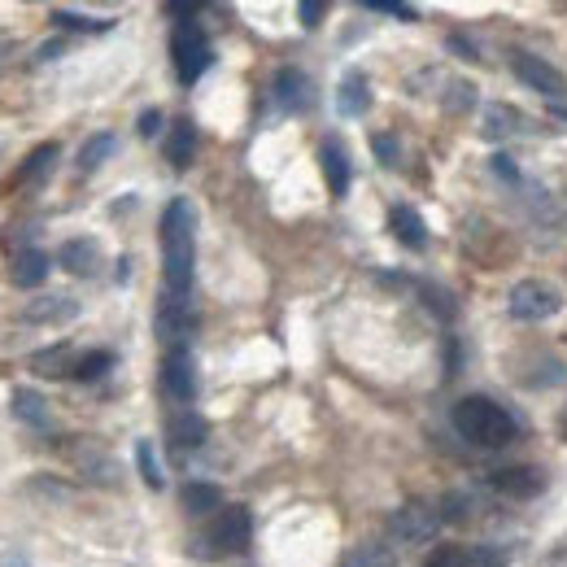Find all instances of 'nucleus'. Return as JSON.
Here are the masks:
<instances>
[{
	"instance_id": "29",
	"label": "nucleus",
	"mask_w": 567,
	"mask_h": 567,
	"mask_svg": "<svg viewBox=\"0 0 567 567\" xmlns=\"http://www.w3.org/2000/svg\"><path fill=\"white\" fill-rule=\"evenodd\" d=\"M110 367H114V358L105 354V349H96V354H83V358H79L75 376H79V380H96V376H105Z\"/></svg>"
},
{
	"instance_id": "32",
	"label": "nucleus",
	"mask_w": 567,
	"mask_h": 567,
	"mask_svg": "<svg viewBox=\"0 0 567 567\" xmlns=\"http://www.w3.org/2000/svg\"><path fill=\"white\" fill-rule=\"evenodd\" d=\"M367 9H371V14H389V18H415V9H410V5H393V0H367Z\"/></svg>"
},
{
	"instance_id": "18",
	"label": "nucleus",
	"mask_w": 567,
	"mask_h": 567,
	"mask_svg": "<svg viewBox=\"0 0 567 567\" xmlns=\"http://www.w3.org/2000/svg\"><path fill=\"white\" fill-rule=\"evenodd\" d=\"M79 315L75 297H40L27 306V323H70Z\"/></svg>"
},
{
	"instance_id": "40",
	"label": "nucleus",
	"mask_w": 567,
	"mask_h": 567,
	"mask_svg": "<svg viewBox=\"0 0 567 567\" xmlns=\"http://www.w3.org/2000/svg\"><path fill=\"white\" fill-rule=\"evenodd\" d=\"M57 53H62V44H44V48H40V62H53Z\"/></svg>"
},
{
	"instance_id": "19",
	"label": "nucleus",
	"mask_w": 567,
	"mask_h": 567,
	"mask_svg": "<svg viewBox=\"0 0 567 567\" xmlns=\"http://www.w3.org/2000/svg\"><path fill=\"white\" fill-rule=\"evenodd\" d=\"M192 153H197V127H192L188 118H179V123L171 127V136H166V162L184 171V166L192 162Z\"/></svg>"
},
{
	"instance_id": "27",
	"label": "nucleus",
	"mask_w": 567,
	"mask_h": 567,
	"mask_svg": "<svg viewBox=\"0 0 567 567\" xmlns=\"http://www.w3.org/2000/svg\"><path fill=\"white\" fill-rule=\"evenodd\" d=\"M35 367H40L44 376H66V371L79 367V358L70 354L66 345H57V349H44V354H35Z\"/></svg>"
},
{
	"instance_id": "30",
	"label": "nucleus",
	"mask_w": 567,
	"mask_h": 567,
	"mask_svg": "<svg viewBox=\"0 0 567 567\" xmlns=\"http://www.w3.org/2000/svg\"><path fill=\"white\" fill-rule=\"evenodd\" d=\"M463 567H506V554L493 550V546H472V550H467V559H463Z\"/></svg>"
},
{
	"instance_id": "31",
	"label": "nucleus",
	"mask_w": 567,
	"mask_h": 567,
	"mask_svg": "<svg viewBox=\"0 0 567 567\" xmlns=\"http://www.w3.org/2000/svg\"><path fill=\"white\" fill-rule=\"evenodd\" d=\"M463 559H467V550L441 546V550H432V554H428V563H424V567H463Z\"/></svg>"
},
{
	"instance_id": "22",
	"label": "nucleus",
	"mask_w": 567,
	"mask_h": 567,
	"mask_svg": "<svg viewBox=\"0 0 567 567\" xmlns=\"http://www.w3.org/2000/svg\"><path fill=\"white\" fill-rule=\"evenodd\" d=\"M114 149H118V140L110 136V131H101V136H92V140L79 149V171H83V175H92L96 166H101L105 158H110Z\"/></svg>"
},
{
	"instance_id": "4",
	"label": "nucleus",
	"mask_w": 567,
	"mask_h": 567,
	"mask_svg": "<svg viewBox=\"0 0 567 567\" xmlns=\"http://www.w3.org/2000/svg\"><path fill=\"white\" fill-rule=\"evenodd\" d=\"M506 310H511V319H524V323H541L550 315H559L563 310V297L559 288L541 284V280H524L511 288V297H506Z\"/></svg>"
},
{
	"instance_id": "38",
	"label": "nucleus",
	"mask_w": 567,
	"mask_h": 567,
	"mask_svg": "<svg viewBox=\"0 0 567 567\" xmlns=\"http://www.w3.org/2000/svg\"><path fill=\"white\" fill-rule=\"evenodd\" d=\"M0 567H31L22 554H0Z\"/></svg>"
},
{
	"instance_id": "39",
	"label": "nucleus",
	"mask_w": 567,
	"mask_h": 567,
	"mask_svg": "<svg viewBox=\"0 0 567 567\" xmlns=\"http://www.w3.org/2000/svg\"><path fill=\"white\" fill-rule=\"evenodd\" d=\"M175 18H197V5H171Z\"/></svg>"
},
{
	"instance_id": "15",
	"label": "nucleus",
	"mask_w": 567,
	"mask_h": 567,
	"mask_svg": "<svg viewBox=\"0 0 567 567\" xmlns=\"http://www.w3.org/2000/svg\"><path fill=\"white\" fill-rule=\"evenodd\" d=\"M9 410H14V419H22L27 428H48V424H53L48 402L35 389H14V393H9Z\"/></svg>"
},
{
	"instance_id": "20",
	"label": "nucleus",
	"mask_w": 567,
	"mask_h": 567,
	"mask_svg": "<svg viewBox=\"0 0 567 567\" xmlns=\"http://www.w3.org/2000/svg\"><path fill=\"white\" fill-rule=\"evenodd\" d=\"M171 441L179 445V450H192V445L205 441V419L197 415V410H179V415L171 419Z\"/></svg>"
},
{
	"instance_id": "6",
	"label": "nucleus",
	"mask_w": 567,
	"mask_h": 567,
	"mask_svg": "<svg viewBox=\"0 0 567 567\" xmlns=\"http://www.w3.org/2000/svg\"><path fill=\"white\" fill-rule=\"evenodd\" d=\"M437 528H441V515L432 511L428 502H406L389 515V533L402 541V546H424V541L437 537Z\"/></svg>"
},
{
	"instance_id": "8",
	"label": "nucleus",
	"mask_w": 567,
	"mask_h": 567,
	"mask_svg": "<svg viewBox=\"0 0 567 567\" xmlns=\"http://www.w3.org/2000/svg\"><path fill=\"white\" fill-rule=\"evenodd\" d=\"M249 533H253V520H249L245 506H223L219 520H214V528H210V541L223 554H240L249 546Z\"/></svg>"
},
{
	"instance_id": "28",
	"label": "nucleus",
	"mask_w": 567,
	"mask_h": 567,
	"mask_svg": "<svg viewBox=\"0 0 567 567\" xmlns=\"http://www.w3.org/2000/svg\"><path fill=\"white\" fill-rule=\"evenodd\" d=\"M53 22L66 31H110L114 18H88V14H75V9H53Z\"/></svg>"
},
{
	"instance_id": "24",
	"label": "nucleus",
	"mask_w": 567,
	"mask_h": 567,
	"mask_svg": "<svg viewBox=\"0 0 567 567\" xmlns=\"http://www.w3.org/2000/svg\"><path fill=\"white\" fill-rule=\"evenodd\" d=\"M53 162H57V144H40L27 158V166L18 171V184H40V179L53 171Z\"/></svg>"
},
{
	"instance_id": "37",
	"label": "nucleus",
	"mask_w": 567,
	"mask_h": 567,
	"mask_svg": "<svg viewBox=\"0 0 567 567\" xmlns=\"http://www.w3.org/2000/svg\"><path fill=\"white\" fill-rule=\"evenodd\" d=\"M493 171H498L502 179H511V184L520 179V171H515V162H511V158H493Z\"/></svg>"
},
{
	"instance_id": "25",
	"label": "nucleus",
	"mask_w": 567,
	"mask_h": 567,
	"mask_svg": "<svg viewBox=\"0 0 567 567\" xmlns=\"http://www.w3.org/2000/svg\"><path fill=\"white\" fill-rule=\"evenodd\" d=\"M75 463H79L92 480H101V485H114V476H118V467L110 463V458H105L101 450H88V445H83V450H75Z\"/></svg>"
},
{
	"instance_id": "36",
	"label": "nucleus",
	"mask_w": 567,
	"mask_h": 567,
	"mask_svg": "<svg viewBox=\"0 0 567 567\" xmlns=\"http://www.w3.org/2000/svg\"><path fill=\"white\" fill-rule=\"evenodd\" d=\"M463 105H472V88H467V83H454V101H450V110H463Z\"/></svg>"
},
{
	"instance_id": "1",
	"label": "nucleus",
	"mask_w": 567,
	"mask_h": 567,
	"mask_svg": "<svg viewBox=\"0 0 567 567\" xmlns=\"http://www.w3.org/2000/svg\"><path fill=\"white\" fill-rule=\"evenodd\" d=\"M192 258H197V219H192V205L175 197L162 214V267L171 297L192 293Z\"/></svg>"
},
{
	"instance_id": "16",
	"label": "nucleus",
	"mask_w": 567,
	"mask_h": 567,
	"mask_svg": "<svg viewBox=\"0 0 567 567\" xmlns=\"http://www.w3.org/2000/svg\"><path fill=\"white\" fill-rule=\"evenodd\" d=\"M275 101H280L284 110H306L310 105V79L301 75V70H280V75H275Z\"/></svg>"
},
{
	"instance_id": "26",
	"label": "nucleus",
	"mask_w": 567,
	"mask_h": 567,
	"mask_svg": "<svg viewBox=\"0 0 567 567\" xmlns=\"http://www.w3.org/2000/svg\"><path fill=\"white\" fill-rule=\"evenodd\" d=\"M136 467H140V480L149 489H162L166 485L162 463H158V454H153V441H136Z\"/></svg>"
},
{
	"instance_id": "7",
	"label": "nucleus",
	"mask_w": 567,
	"mask_h": 567,
	"mask_svg": "<svg viewBox=\"0 0 567 567\" xmlns=\"http://www.w3.org/2000/svg\"><path fill=\"white\" fill-rule=\"evenodd\" d=\"M515 75H520L533 92L546 96V101H563V96H567V79H563L559 70H554V66L546 62V57L520 53V57H515Z\"/></svg>"
},
{
	"instance_id": "12",
	"label": "nucleus",
	"mask_w": 567,
	"mask_h": 567,
	"mask_svg": "<svg viewBox=\"0 0 567 567\" xmlns=\"http://www.w3.org/2000/svg\"><path fill=\"white\" fill-rule=\"evenodd\" d=\"M319 166H323V179H328L332 197H345L349 192V153H345V144L341 140H323Z\"/></svg>"
},
{
	"instance_id": "13",
	"label": "nucleus",
	"mask_w": 567,
	"mask_h": 567,
	"mask_svg": "<svg viewBox=\"0 0 567 567\" xmlns=\"http://www.w3.org/2000/svg\"><path fill=\"white\" fill-rule=\"evenodd\" d=\"M57 262H62L70 275H96V267H101V245H96L92 236L66 240L62 253H57Z\"/></svg>"
},
{
	"instance_id": "14",
	"label": "nucleus",
	"mask_w": 567,
	"mask_h": 567,
	"mask_svg": "<svg viewBox=\"0 0 567 567\" xmlns=\"http://www.w3.org/2000/svg\"><path fill=\"white\" fill-rule=\"evenodd\" d=\"M389 227L406 249H424L428 245V227H424V219H419V210H410V205H393Z\"/></svg>"
},
{
	"instance_id": "11",
	"label": "nucleus",
	"mask_w": 567,
	"mask_h": 567,
	"mask_svg": "<svg viewBox=\"0 0 567 567\" xmlns=\"http://www.w3.org/2000/svg\"><path fill=\"white\" fill-rule=\"evenodd\" d=\"M336 110L345 118H363L371 110V83H367L363 70H349L341 79V88H336Z\"/></svg>"
},
{
	"instance_id": "41",
	"label": "nucleus",
	"mask_w": 567,
	"mask_h": 567,
	"mask_svg": "<svg viewBox=\"0 0 567 567\" xmlns=\"http://www.w3.org/2000/svg\"><path fill=\"white\" fill-rule=\"evenodd\" d=\"M559 432H563V441H567V410H563V419H559Z\"/></svg>"
},
{
	"instance_id": "10",
	"label": "nucleus",
	"mask_w": 567,
	"mask_h": 567,
	"mask_svg": "<svg viewBox=\"0 0 567 567\" xmlns=\"http://www.w3.org/2000/svg\"><path fill=\"white\" fill-rule=\"evenodd\" d=\"M493 485H498V493H506V498H537L541 489H546V472L541 467H502L498 476H493Z\"/></svg>"
},
{
	"instance_id": "21",
	"label": "nucleus",
	"mask_w": 567,
	"mask_h": 567,
	"mask_svg": "<svg viewBox=\"0 0 567 567\" xmlns=\"http://www.w3.org/2000/svg\"><path fill=\"white\" fill-rule=\"evenodd\" d=\"M184 506H188V515H214V511H223V493L214 485H205V480H192L184 489Z\"/></svg>"
},
{
	"instance_id": "33",
	"label": "nucleus",
	"mask_w": 567,
	"mask_h": 567,
	"mask_svg": "<svg viewBox=\"0 0 567 567\" xmlns=\"http://www.w3.org/2000/svg\"><path fill=\"white\" fill-rule=\"evenodd\" d=\"M328 14V5H319V0H301L297 5V18H301V27H319V18Z\"/></svg>"
},
{
	"instance_id": "34",
	"label": "nucleus",
	"mask_w": 567,
	"mask_h": 567,
	"mask_svg": "<svg viewBox=\"0 0 567 567\" xmlns=\"http://www.w3.org/2000/svg\"><path fill=\"white\" fill-rule=\"evenodd\" d=\"M371 149L380 153L384 166H397V140L393 136H376V140H371Z\"/></svg>"
},
{
	"instance_id": "5",
	"label": "nucleus",
	"mask_w": 567,
	"mask_h": 567,
	"mask_svg": "<svg viewBox=\"0 0 567 567\" xmlns=\"http://www.w3.org/2000/svg\"><path fill=\"white\" fill-rule=\"evenodd\" d=\"M153 328H158V341L166 345V354H171V349H188V336H192V328H197V315H192L188 297L162 293L158 315H153Z\"/></svg>"
},
{
	"instance_id": "35",
	"label": "nucleus",
	"mask_w": 567,
	"mask_h": 567,
	"mask_svg": "<svg viewBox=\"0 0 567 567\" xmlns=\"http://www.w3.org/2000/svg\"><path fill=\"white\" fill-rule=\"evenodd\" d=\"M158 131H162V114H158V110H144V114H140V136L153 140Z\"/></svg>"
},
{
	"instance_id": "9",
	"label": "nucleus",
	"mask_w": 567,
	"mask_h": 567,
	"mask_svg": "<svg viewBox=\"0 0 567 567\" xmlns=\"http://www.w3.org/2000/svg\"><path fill=\"white\" fill-rule=\"evenodd\" d=\"M162 389L175 397V402H192L197 397V367H192L188 349H171L162 358Z\"/></svg>"
},
{
	"instance_id": "17",
	"label": "nucleus",
	"mask_w": 567,
	"mask_h": 567,
	"mask_svg": "<svg viewBox=\"0 0 567 567\" xmlns=\"http://www.w3.org/2000/svg\"><path fill=\"white\" fill-rule=\"evenodd\" d=\"M9 275H14L18 288H40L48 280V253L40 249H22L14 258V267H9Z\"/></svg>"
},
{
	"instance_id": "23",
	"label": "nucleus",
	"mask_w": 567,
	"mask_h": 567,
	"mask_svg": "<svg viewBox=\"0 0 567 567\" xmlns=\"http://www.w3.org/2000/svg\"><path fill=\"white\" fill-rule=\"evenodd\" d=\"M485 131L489 140H502V136H511V131H520V114L511 110V105H489L485 110Z\"/></svg>"
},
{
	"instance_id": "2",
	"label": "nucleus",
	"mask_w": 567,
	"mask_h": 567,
	"mask_svg": "<svg viewBox=\"0 0 567 567\" xmlns=\"http://www.w3.org/2000/svg\"><path fill=\"white\" fill-rule=\"evenodd\" d=\"M454 428L458 437L480 445V450H498V445L515 441V419L489 397H463L454 406Z\"/></svg>"
},
{
	"instance_id": "3",
	"label": "nucleus",
	"mask_w": 567,
	"mask_h": 567,
	"mask_svg": "<svg viewBox=\"0 0 567 567\" xmlns=\"http://www.w3.org/2000/svg\"><path fill=\"white\" fill-rule=\"evenodd\" d=\"M171 57H175V75L179 83H197L214 62V48L205 40V31L197 22H179L171 35Z\"/></svg>"
}]
</instances>
